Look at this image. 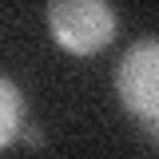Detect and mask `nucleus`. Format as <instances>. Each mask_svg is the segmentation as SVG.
<instances>
[{
	"mask_svg": "<svg viewBox=\"0 0 159 159\" xmlns=\"http://www.w3.org/2000/svg\"><path fill=\"white\" fill-rule=\"evenodd\" d=\"M48 28L64 52L96 56L116 40L119 20L107 0H48Z\"/></svg>",
	"mask_w": 159,
	"mask_h": 159,
	"instance_id": "obj_1",
	"label": "nucleus"
},
{
	"mask_svg": "<svg viewBox=\"0 0 159 159\" xmlns=\"http://www.w3.org/2000/svg\"><path fill=\"white\" fill-rule=\"evenodd\" d=\"M116 92L123 107L147 123V131H155L159 119V44L155 40H139L131 44L116 68Z\"/></svg>",
	"mask_w": 159,
	"mask_h": 159,
	"instance_id": "obj_2",
	"label": "nucleus"
},
{
	"mask_svg": "<svg viewBox=\"0 0 159 159\" xmlns=\"http://www.w3.org/2000/svg\"><path fill=\"white\" fill-rule=\"evenodd\" d=\"M24 127V99H20L16 84L0 76V147H8Z\"/></svg>",
	"mask_w": 159,
	"mask_h": 159,
	"instance_id": "obj_3",
	"label": "nucleus"
}]
</instances>
